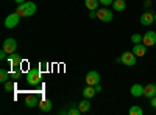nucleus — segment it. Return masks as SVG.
I'll return each mask as SVG.
<instances>
[{"label":"nucleus","instance_id":"26","mask_svg":"<svg viewBox=\"0 0 156 115\" xmlns=\"http://www.w3.org/2000/svg\"><path fill=\"white\" fill-rule=\"evenodd\" d=\"M98 2H100V5H103V6H109V5L114 3V0H98Z\"/></svg>","mask_w":156,"mask_h":115},{"label":"nucleus","instance_id":"17","mask_svg":"<svg viewBox=\"0 0 156 115\" xmlns=\"http://www.w3.org/2000/svg\"><path fill=\"white\" fill-rule=\"evenodd\" d=\"M84 5H86V8L89 11H97L100 2H98V0H84Z\"/></svg>","mask_w":156,"mask_h":115},{"label":"nucleus","instance_id":"7","mask_svg":"<svg viewBox=\"0 0 156 115\" xmlns=\"http://www.w3.org/2000/svg\"><path fill=\"white\" fill-rule=\"evenodd\" d=\"M100 83V73L97 70H90L86 75V84L87 86H97Z\"/></svg>","mask_w":156,"mask_h":115},{"label":"nucleus","instance_id":"20","mask_svg":"<svg viewBox=\"0 0 156 115\" xmlns=\"http://www.w3.org/2000/svg\"><path fill=\"white\" fill-rule=\"evenodd\" d=\"M9 78H11V72H8L6 69H0V81L5 84L6 81H9Z\"/></svg>","mask_w":156,"mask_h":115},{"label":"nucleus","instance_id":"12","mask_svg":"<svg viewBox=\"0 0 156 115\" xmlns=\"http://www.w3.org/2000/svg\"><path fill=\"white\" fill-rule=\"evenodd\" d=\"M144 96L145 98H153V96H156V83L154 84H147L145 87H144Z\"/></svg>","mask_w":156,"mask_h":115},{"label":"nucleus","instance_id":"14","mask_svg":"<svg viewBox=\"0 0 156 115\" xmlns=\"http://www.w3.org/2000/svg\"><path fill=\"white\" fill-rule=\"evenodd\" d=\"M83 98H87V100H90L92 96H95V93H97V90H95V87L94 86H87V87H84L83 89Z\"/></svg>","mask_w":156,"mask_h":115},{"label":"nucleus","instance_id":"28","mask_svg":"<svg viewBox=\"0 0 156 115\" xmlns=\"http://www.w3.org/2000/svg\"><path fill=\"white\" fill-rule=\"evenodd\" d=\"M6 58H8V53L2 48V52H0V59H2V61H6Z\"/></svg>","mask_w":156,"mask_h":115},{"label":"nucleus","instance_id":"2","mask_svg":"<svg viewBox=\"0 0 156 115\" xmlns=\"http://www.w3.org/2000/svg\"><path fill=\"white\" fill-rule=\"evenodd\" d=\"M41 75L42 72L39 70V69H30L27 72V83L30 86H37V84H41Z\"/></svg>","mask_w":156,"mask_h":115},{"label":"nucleus","instance_id":"21","mask_svg":"<svg viewBox=\"0 0 156 115\" xmlns=\"http://www.w3.org/2000/svg\"><path fill=\"white\" fill-rule=\"evenodd\" d=\"M129 115H142L144 113V110H142L140 106H133V107H129Z\"/></svg>","mask_w":156,"mask_h":115},{"label":"nucleus","instance_id":"29","mask_svg":"<svg viewBox=\"0 0 156 115\" xmlns=\"http://www.w3.org/2000/svg\"><path fill=\"white\" fill-rule=\"evenodd\" d=\"M142 6L145 8V11H148V9H150V6H151V0H145V2H144V5H142Z\"/></svg>","mask_w":156,"mask_h":115},{"label":"nucleus","instance_id":"18","mask_svg":"<svg viewBox=\"0 0 156 115\" xmlns=\"http://www.w3.org/2000/svg\"><path fill=\"white\" fill-rule=\"evenodd\" d=\"M126 8V3H125V0H114V3H112V9L114 11H125Z\"/></svg>","mask_w":156,"mask_h":115},{"label":"nucleus","instance_id":"1","mask_svg":"<svg viewBox=\"0 0 156 115\" xmlns=\"http://www.w3.org/2000/svg\"><path fill=\"white\" fill-rule=\"evenodd\" d=\"M36 11H37V5L34 2H23V3H19L16 8V12L20 17H30Z\"/></svg>","mask_w":156,"mask_h":115},{"label":"nucleus","instance_id":"6","mask_svg":"<svg viewBox=\"0 0 156 115\" xmlns=\"http://www.w3.org/2000/svg\"><path fill=\"white\" fill-rule=\"evenodd\" d=\"M2 48L5 50L8 55H12V53L17 50V42H16V39H12V37H8V39H5Z\"/></svg>","mask_w":156,"mask_h":115},{"label":"nucleus","instance_id":"34","mask_svg":"<svg viewBox=\"0 0 156 115\" xmlns=\"http://www.w3.org/2000/svg\"><path fill=\"white\" fill-rule=\"evenodd\" d=\"M154 22H156V14H154Z\"/></svg>","mask_w":156,"mask_h":115},{"label":"nucleus","instance_id":"30","mask_svg":"<svg viewBox=\"0 0 156 115\" xmlns=\"http://www.w3.org/2000/svg\"><path fill=\"white\" fill-rule=\"evenodd\" d=\"M89 17L90 19H97V11H89Z\"/></svg>","mask_w":156,"mask_h":115},{"label":"nucleus","instance_id":"5","mask_svg":"<svg viewBox=\"0 0 156 115\" xmlns=\"http://www.w3.org/2000/svg\"><path fill=\"white\" fill-rule=\"evenodd\" d=\"M19 20H20V16L17 14V12H11V14L5 19V28L11 30L19 25Z\"/></svg>","mask_w":156,"mask_h":115},{"label":"nucleus","instance_id":"33","mask_svg":"<svg viewBox=\"0 0 156 115\" xmlns=\"http://www.w3.org/2000/svg\"><path fill=\"white\" fill-rule=\"evenodd\" d=\"M14 2L19 5V3H23V2H27V0H14Z\"/></svg>","mask_w":156,"mask_h":115},{"label":"nucleus","instance_id":"31","mask_svg":"<svg viewBox=\"0 0 156 115\" xmlns=\"http://www.w3.org/2000/svg\"><path fill=\"white\" fill-rule=\"evenodd\" d=\"M150 104L156 109V96H153V98H150Z\"/></svg>","mask_w":156,"mask_h":115},{"label":"nucleus","instance_id":"23","mask_svg":"<svg viewBox=\"0 0 156 115\" xmlns=\"http://www.w3.org/2000/svg\"><path fill=\"white\" fill-rule=\"evenodd\" d=\"M3 86H5V90H6V92H14V90H16V84H14V83L6 81Z\"/></svg>","mask_w":156,"mask_h":115},{"label":"nucleus","instance_id":"24","mask_svg":"<svg viewBox=\"0 0 156 115\" xmlns=\"http://www.w3.org/2000/svg\"><path fill=\"white\" fill-rule=\"evenodd\" d=\"M67 113H69V115H80L81 110H80V107H78V106H72V107L67 110Z\"/></svg>","mask_w":156,"mask_h":115},{"label":"nucleus","instance_id":"8","mask_svg":"<svg viewBox=\"0 0 156 115\" xmlns=\"http://www.w3.org/2000/svg\"><path fill=\"white\" fill-rule=\"evenodd\" d=\"M142 44L147 45V47H153L156 44V31L150 30L144 34V37H142Z\"/></svg>","mask_w":156,"mask_h":115},{"label":"nucleus","instance_id":"32","mask_svg":"<svg viewBox=\"0 0 156 115\" xmlns=\"http://www.w3.org/2000/svg\"><path fill=\"white\" fill-rule=\"evenodd\" d=\"M94 87H95V90H97V93H98V92H101V86H100V83H98L97 86H94Z\"/></svg>","mask_w":156,"mask_h":115},{"label":"nucleus","instance_id":"13","mask_svg":"<svg viewBox=\"0 0 156 115\" xmlns=\"http://www.w3.org/2000/svg\"><path fill=\"white\" fill-rule=\"evenodd\" d=\"M6 61H8V64H9L11 67H14V66H20V62H22L23 59H22L20 55H14V53H12V55H9V56L6 58Z\"/></svg>","mask_w":156,"mask_h":115},{"label":"nucleus","instance_id":"9","mask_svg":"<svg viewBox=\"0 0 156 115\" xmlns=\"http://www.w3.org/2000/svg\"><path fill=\"white\" fill-rule=\"evenodd\" d=\"M131 52H133L137 58H142V56H145V53H147V45H144L142 42H140V44H134Z\"/></svg>","mask_w":156,"mask_h":115},{"label":"nucleus","instance_id":"11","mask_svg":"<svg viewBox=\"0 0 156 115\" xmlns=\"http://www.w3.org/2000/svg\"><path fill=\"white\" fill-rule=\"evenodd\" d=\"M129 93L133 96L139 98V96H144V86L142 84H133L131 89H129Z\"/></svg>","mask_w":156,"mask_h":115},{"label":"nucleus","instance_id":"3","mask_svg":"<svg viewBox=\"0 0 156 115\" xmlns=\"http://www.w3.org/2000/svg\"><path fill=\"white\" fill-rule=\"evenodd\" d=\"M97 19L101 20V22H111L114 19V14L108 6H103V8L97 9Z\"/></svg>","mask_w":156,"mask_h":115},{"label":"nucleus","instance_id":"16","mask_svg":"<svg viewBox=\"0 0 156 115\" xmlns=\"http://www.w3.org/2000/svg\"><path fill=\"white\" fill-rule=\"evenodd\" d=\"M25 106L27 107H34V106H39V100L36 95H27L25 98Z\"/></svg>","mask_w":156,"mask_h":115},{"label":"nucleus","instance_id":"4","mask_svg":"<svg viewBox=\"0 0 156 115\" xmlns=\"http://www.w3.org/2000/svg\"><path fill=\"white\" fill-rule=\"evenodd\" d=\"M136 61H137V56L133 53V52H125L122 55V64L126 67H134L136 66Z\"/></svg>","mask_w":156,"mask_h":115},{"label":"nucleus","instance_id":"10","mask_svg":"<svg viewBox=\"0 0 156 115\" xmlns=\"http://www.w3.org/2000/svg\"><path fill=\"white\" fill-rule=\"evenodd\" d=\"M153 22H154V14H151L148 11H145L144 14L140 16V23L144 25V27H150Z\"/></svg>","mask_w":156,"mask_h":115},{"label":"nucleus","instance_id":"25","mask_svg":"<svg viewBox=\"0 0 156 115\" xmlns=\"http://www.w3.org/2000/svg\"><path fill=\"white\" fill-rule=\"evenodd\" d=\"M39 70H41V72H47L48 70V62L47 61H41V62H39Z\"/></svg>","mask_w":156,"mask_h":115},{"label":"nucleus","instance_id":"19","mask_svg":"<svg viewBox=\"0 0 156 115\" xmlns=\"http://www.w3.org/2000/svg\"><path fill=\"white\" fill-rule=\"evenodd\" d=\"M78 107H80L81 113L89 112V110H90V103H89V100H87V98H83V101H80V103H78Z\"/></svg>","mask_w":156,"mask_h":115},{"label":"nucleus","instance_id":"22","mask_svg":"<svg viewBox=\"0 0 156 115\" xmlns=\"http://www.w3.org/2000/svg\"><path fill=\"white\" fill-rule=\"evenodd\" d=\"M142 37H144V36H140L139 33L131 34V42H133V45H134V44H140V42H142Z\"/></svg>","mask_w":156,"mask_h":115},{"label":"nucleus","instance_id":"27","mask_svg":"<svg viewBox=\"0 0 156 115\" xmlns=\"http://www.w3.org/2000/svg\"><path fill=\"white\" fill-rule=\"evenodd\" d=\"M19 67H20V70H27V72L30 70V69H28V62H27V61H22Z\"/></svg>","mask_w":156,"mask_h":115},{"label":"nucleus","instance_id":"15","mask_svg":"<svg viewBox=\"0 0 156 115\" xmlns=\"http://www.w3.org/2000/svg\"><path fill=\"white\" fill-rule=\"evenodd\" d=\"M37 107L41 109L42 112H48V110H51L53 104H51V101H50V100L44 98V100H41V101H39V106H37Z\"/></svg>","mask_w":156,"mask_h":115}]
</instances>
